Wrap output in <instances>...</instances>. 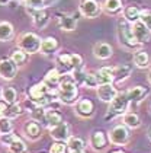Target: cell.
I'll return each mask as SVG.
<instances>
[{
	"instance_id": "cell-1",
	"label": "cell",
	"mask_w": 151,
	"mask_h": 153,
	"mask_svg": "<svg viewBox=\"0 0 151 153\" xmlns=\"http://www.w3.org/2000/svg\"><path fill=\"white\" fill-rule=\"evenodd\" d=\"M77 96H79V86L73 74L71 76L66 74V77L61 76V80L58 85V99L61 101V104L74 105L77 102Z\"/></svg>"
},
{
	"instance_id": "cell-2",
	"label": "cell",
	"mask_w": 151,
	"mask_h": 153,
	"mask_svg": "<svg viewBox=\"0 0 151 153\" xmlns=\"http://www.w3.org/2000/svg\"><path fill=\"white\" fill-rule=\"evenodd\" d=\"M129 108V99L127 96V92H119L115 98L109 102L108 112L105 115V120H113L116 117H122Z\"/></svg>"
},
{
	"instance_id": "cell-3",
	"label": "cell",
	"mask_w": 151,
	"mask_h": 153,
	"mask_svg": "<svg viewBox=\"0 0 151 153\" xmlns=\"http://www.w3.org/2000/svg\"><path fill=\"white\" fill-rule=\"evenodd\" d=\"M118 35H119V41L124 47L129 48V50H135L138 48L141 44L135 39V36L132 34V28L128 21H119L118 22Z\"/></svg>"
},
{
	"instance_id": "cell-4",
	"label": "cell",
	"mask_w": 151,
	"mask_h": 153,
	"mask_svg": "<svg viewBox=\"0 0 151 153\" xmlns=\"http://www.w3.org/2000/svg\"><path fill=\"white\" fill-rule=\"evenodd\" d=\"M41 42L42 39L34 32H25L19 36L18 39V47L22 48L28 54H35L41 50Z\"/></svg>"
},
{
	"instance_id": "cell-5",
	"label": "cell",
	"mask_w": 151,
	"mask_h": 153,
	"mask_svg": "<svg viewBox=\"0 0 151 153\" xmlns=\"http://www.w3.org/2000/svg\"><path fill=\"white\" fill-rule=\"evenodd\" d=\"M108 139L115 146H124L129 141V128L125 124L115 126L108 133Z\"/></svg>"
},
{
	"instance_id": "cell-6",
	"label": "cell",
	"mask_w": 151,
	"mask_h": 153,
	"mask_svg": "<svg viewBox=\"0 0 151 153\" xmlns=\"http://www.w3.org/2000/svg\"><path fill=\"white\" fill-rule=\"evenodd\" d=\"M79 9L81 15L89 19H94L102 13V6L96 0H81Z\"/></svg>"
},
{
	"instance_id": "cell-7",
	"label": "cell",
	"mask_w": 151,
	"mask_h": 153,
	"mask_svg": "<svg viewBox=\"0 0 151 153\" xmlns=\"http://www.w3.org/2000/svg\"><path fill=\"white\" fill-rule=\"evenodd\" d=\"M108 143H109V139H108L106 133H103L102 130H96L90 134L89 144L94 152H103L108 147Z\"/></svg>"
},
{
	"instance_id": "cell-8",
	"label": "cell",
	"mask_w": 151,
	"mask_h": 153,
	"mask_svg": "<svg viewBox=\"0 0 151 153\" xmlns=\"http://www.w3.org/2000/svg\"><path fill=\"white\" fill-rule=\"evenodd\" d=\"M18 73V64L13 63L12 59L3 57L0 59V77L4 80H12Z\"/></svg>"
},
{
	"instance_id": "cell-9",
	"label": "cell",
	"mask_w": 151,
	"mask_h": 153,
	"mask_svg": "<svg viewBox=\"0 0 151 153\" xmlns=\"http://www.w3.org/2000/svg\"><path fill=\"white\" fill-rule=\"evenodd\" d=\"M49 136L57 141H67L71 136V128L66 121H63L58 126L49 128Z\"/></svg>"
},
{
	"instance_id": "cell-10",
	"label": "cell",
	"mask_w": 151,
	"mask_h": 153,
	"mask_svg": "<svg viewBox=\"0 0 151 153\" xmlns=\"http://www.w3.org/2000/svg\"><path fill=\"white\" fill-rule=\"evenodd\" d=\"M28 13L32 16V21L36 28L44 29L49 24V12L46 9H28Z\"/></svg>"
},
{
	"instance_id": "cell-11",
	"label": "cell",
	"mask_w": 151,
	"mask_h": 153,
	"mask_svg": "<svg viewBox=\"0 0 151 153\" xmlns=\"http://www.w3.org/2000/svg\"><path fill=\"white\" fill-rule=\"evenodd\" d=\"M131 28H132V34L135 36V39L138 41L139 44H144V42H148V41H150L151 31L142 24L139 19L131 25Z\"/></svg>"
},
{
	"instance_id": "cell-12",
	"label": "cell",
	"mask_w": 151,
	"mask_h": 153,
	"mask_svg": "<svg viewBox=\"0 0 151 153\" xmlns=\"http://www.w3.org/2000/svg\"><path fill=\"white\" fill-rule=\"evenodd\" d=\"M118 94H119V92H118V89L113 86V83H105V85H99V86H97V98H99L102 102L109 104Z\"/></svg>"
},
{
	"instance_id": "cell-13",
	"label": "cell",
	"mask_w": 151,
	"mask_h": 153,
	"mask_svg": "<svg viewBox=\"0 0 151 153\" xmlns=\"http://www.w3.org/2000/svg\"><path fill=\"white\" fill-rule=\"evenodd\" d=\"M57 25L63 31H74L77 28V18L69 13H58Z\"/></svg>"
},
{
	"instance_id": "cell-14",
	"label": "cell",
	"mask_w": 151,
	"mask_h": 153,
	"mask_svg": "<svg viewBox=\"0 0 151 153\" xmlns=\"http://www.w3.org/2000/svg\"><path fill=\"white\" fill-rule=\"evenodd\" d=\"M76 114L80 118H92L94 115V104L90 99H80L76 104Z\"/></svg>"
},
{
	"instance_id": "cell-15",
	"label": "cell",
	"mask_w": 151,
	"mask_h": 153,
	"mask_svg": "<svg viewBox=\"0 0 151 153\" xmlns=\"http://www.w3.org/2000/svg\"><path fill=\"white\" fill-rule=\"evenodd\" d=\"M148 94H150V89L144 88V86H134L129 91H127V96L129 99V104H135V105L139 104L141 101H144Z\"/></svg>"
},
{
	"instance_id": "cell-16",
	"label": "cell",
	"mask_w": 151,
	"mask_h": 153,
	"mask_svg": "<svg viewBox=\"0 0 151 153\" xmlns=\"http://www.w3.org/2000/svg\"><path fill=\"white\" fill-rule=\"evenodd\" d=\"M57 69L60 70V73L63 74H69V73H73L74 67H73V61H71V54H67V53H61L57 56Z\"/></svg>"
},
{
	"instance_id": "cell-17",
	"label": "cell",
	"mask_w": 151,
	"mask_h": 153,
	"mask_svg": "<svg viewBox=\"0 0 151 153\" xmlns=\"http://www.w3.org/2000/svg\"><path fill=\"white\" fill-rule=\"evenodd\" d=\"M41 131H42L41 124L34 121V120L26 121L25 126H23V133L26 134V137H28L29 140H38V139L41 137Z\"/></svg>"
},
{
	"instance_id": "cell-18",
	"label": "cell",
	"mask_w": 151,
	"mask_h": 153,
	"mask_svg": "<svg viewBox=\"0 0 151 153\" xmlns=\"http://www.w3.org/2000/svg\"><path fill=\"white\" fill-rule=\"evenodd\" d=\"M93 54H94L96 59H99V60H108L112 57L113 48L110 47L108 42H97L93 47Z\"/></svg>"
},
{
	"instance_id": "cell-19",
	"label": "cell",
	"mask_w": 151,
	"mask_h": 153,
	"mask_svg": "<svg viewBox=\"0 0 151 153\" xmlns=\"http://www.w3.org/2000/svg\"><path fill=\"white\" fill-rule=\"evenodd\" d=\"M48 91H49V86H48L45 82H39L29 88L28 96H29V99H32V101H38V99L44 98V96L48 94Z\"/></svg>"
},
{
	"instance_id": "cell-20",
	"label": "cell",
	"mask_w": 151,
	"mask_h": 153,
	"mask_svg": "<svg viewBox=\"0 0 151 153\" xmlns=\"http://www.w3.org/2000/svg\"><path fill=\"white\" fill-rule=\"evenodd\" d=\"M58 48H60V44H58L57 38H54V36H46L42 39V42H41V53L44 54V56H51V54H54V53H57Z\"/></svg>"
},
{
	"instance_id": "cell-21",
	"label": "cell",
	"mask_w": 151,
	"mask_h": 153,
	"mask_svg": "<svg viewBox=\"0 0 151 153\" xmlns=\"http://www.w3.org/2000/svg\"><path fill=\"white\" fill-rule=\"evenodd\" d=\"M45 109H46V127H48V128L55 127L60 123L64 121L63 114L58 111L57 108H49V106H46Z\"/></svg>"
},
{
	"instance_id": "cell-22",
	"label": "cell",
	"mask_w": 151,
	"mask_h": 153,
	"mask_svg": "<svg viewBox=\"0 0 151 153\" xmlns=\"http://www.w3.org/2000/svg\"><path fill=\"white\" fill-rule=\"evenodd\" d=\"M96 77L99 85L105 83H113L115 82V76H113V67H102L96 71Z\"/></svg>"
},
{
	"instance_id": "cell-23",
	"label": "cell",
	"mask_w": 151,
	"mask_h": 153,
	"mask_svg": "<svg viewBox=\"0 0 151 153\" xmlns=\"http://www.w3.org/2000/svg\"><path fill=\"white\" fill-rule=\"evenodd\" d=\"M131 71H132V67H131V64H119L118 67H115V69H113L115 82H118V83L125 82L128 77L131 76Z\"/></svg>"
},
{
	"instance_id": "cell-24",
	"label": "cell",
	"mask_w": 151,
	"mask_h": 153,
	"mask_svg": "<svg viewBox=\"0 0 151 153\" xmlns=\"http://www.w3.org/2000/svg\"><path fill=\"white\" fill-rule=\"evenodd\" d=\"M122 121H124V124L127 126L128 128H138L139 126H141V118L137 112H125L124 115H122Z\"/></svg>"
},
{
	"instance_id": "cell-25",
	"label": "cell",
	"mask_w": 151,
	"mask_h": 153,
	"mask_svg": "<svg viewBox=\"0 0 151 153\" xmlns=\"http://www.w3.org/2000/svg\"><path fill=\"white\" fill-rule=\"evenodd\" d=\"M134 64L138 67V69H147L150 66V56L147 51L144 50H139L134 54Z\"/></svg>"
},
{
	"instance_id": "cell-26",
	"label": "cell",
	"mask_w": 151,
	"mask_h": 153,
	"mask_svg": "<svg viewBox=\"0 0 151 153\" xmlns=\"http://www.w3.org/2000/svg\"><path fill=\"white\" fill-rule=\"evenodd\" d=\"M102 7L109 15H118L119 12H122V0H105Z\"/></svg>"
},
{
	"instance_id": "cell-27",
	"label": "cell",
	"mask_w": 151,
	"mask_h": 153,
	"mask_svg": "<svg viewBox=\"0 0 151 153\" xmlns=\"http://www.w3.org/2000/svg\"><path fill=\"white\" fill-rule=\"evenodd\" d=\"M139 10L137 6H134V4H129L127 7H124V19L128 21L129 24H134V22H137L139 19Z\"/></svg>"
},
{
	"instance_id": "cell-28",
	"label": "cell",
	"mask_w": 151,
	"mask_h": 153,
	"mask_svg": "<svg viewBox=\"0 0 151 153\" xmlns=\"http://www.w3.org/2000/svg\"><path fill=\"white\" fill-rule=\"evenodd\" d=\"M60 80H61V73H60L58 69H51V70L46 71L44 82H45L49 88H55V86H58V85H60Z\"/></svg>"
},
{
	"instance_id": "cell-29",
	"label": "cell",
	"mask_w": 151,
	"mask_h": 153,
	"mask_svg": "<svg viewBox=\"0 0 151 153\" xmlns=\"http://www.w3.org/2000/svg\"><path fill=\"white\" fill-rule=\"evenodd\" d=\"M80 85H83V86H84V88H87V89H97L99 82H97L96 73H92V71H84Z\"/></svg>"
},
{
	"instance_id": "cell-30",
	"label": "cell",
	"mask_w": 151,
	"mask_h": 153,
	"mask_svg": "<svg viewBox=\"0 0 151 153\" xmlns=\"http://www.w3.org/2000/svg\"><path fill=\"white\" fill-rule=\"evenodd\" d=\"M31 117L34 121L39 123L41 126L46 127V109L45 106H36L31 111Z\"/></svg>"
},
{
	"instance_id": "cell-31",
	"label": "cell",
	"mask_w": 151,
	"mask_h": 153,
	"mask_svg": "<svg viewBox=\"0 0 151 153\" xmlns=\"http://www.w3.org/2000/svg\"><path fill=\"white\" fill-rule=\"evenodd\" d=\"M22 112H23V106L21 105V104H18V102H13V104H7V105H6L4 117L13 120V118H18Z\"/></svg>"
},
{
	"instance_id": "cell-32",
	"label": "cell",
	"mask_w": 151,
	"mask_h": 153,
	"mask_svg": "<svg viewBox=\"0 0 151 153\" xmlns=\"http://www.w3.org/2000/svg\"><path fill=\"white\" fill-rule=\"evenodd\" d=\"M13 38V26L9 22H0V41L6 42Z\"/></svg>"
},
{
	"instance_id": "cell-33",
	"label": "cell",
	"mask_w": 151,
	"mask_h": 153,
	"mask_svg": "<svg viewBox=\"0 0 151 153\" xmlns=\"http://www.w3.org/2000/svg\"><path fill=\"white\" fill-rule=\"evenodd\" d=\"M7 147H9L10 153H28V146H26V143L19 136L12 141Z\"/></svg>"
},
{
	"instance_id": "cell-34",
	"label": "cell",
	"mask_w": 151,
	"mask_h": 153,
	"mask_svg": "<svg viewBox=\"0 0 151 153\" xmlns=\"http://www.w3.org/2000/svg\"><path fill=\"white\" fill-rule=\"evenodd\" d=\"M10 59L13 60V63H15V64L22 66V64L26 63V60H28V53H26V51H23L22 48H15V50L12 51Z\"/></svg>"
},
{
	"instance_id": "cell-35",
	"label": "cell",
	"mask_w": 151,
	"mask_h": 153,
	"mask_svg": "<svg viewBox=\"0 0 151 153\" xmlns=\"http://www.w3.org/2000/svg\"><path fill=\"white\" fill-rule=\"evenodd\" d=\"M67 147H69L70 152L84 150V149H86V143H84V140L80 139V137H73V136H70V139L67 140Z\"/></svg>"
},
{
	"instance_id": "cell-36",
	"label": "cell",
	"mask_w": 151,
	"mask_h": 153,
	"mask_svg": "<svg viewBox=\"0 0 151 153\" xmlns=\"http://www.w3.org/2000/svg\"><path fill=\"white\" fill-rule=\"evenodd\" d=\"M1 98H3L4 104H13V102H16V99H18V94H16V91H15L13 88L6 86V88L1 89Z\"/></svg>"
},
{
	"instance_id": "cell-37",
	"label": "cell",
	"mask_w": 151,
	"mask_h": 153,
	"mask_svg": "<svg viewBox=\"0 0 151 153\" xmlns=\"http://www.w3.org/2000/svg\"><path fill=\"white\" fill-rule=\"evenodd\" d=\"M13 131V124H12V120L7 117L0 118V134H7Z\"/></svg>"
},
{
	"instance_id": "cell-38",
	"label": "cell",
	"mask_w": 151,
	"mask_h": 153,
	"mask_svg": "<svg viewBox=\"0 0 151 153\" xmlns=\"http://www.w3.org/2000/svg\"><path fill=\"white\" fill-rule=\"evenodd\" d=\"M69 147H67V141H57L51 144L49 147V153H67Z\"/></svg>"
},
{
	"instance_id": "cell-39",
	"label": "cell",
	"mask_w": 151,
	"mask_h": 153,
	"mask_svg": "<svg viewBox=\"0 0 151 153\" xmlns=\"http://www.w3.org/2000/svg\"><path fill=\"white\" fill-rule=\"evenodd\" d=\"M26 9H42L45 4V0H23Z\"/></svg>"
},
{
	"instance_id": "cell-40",
	"label": "cell",
	"mask_w": 151,
	"mask_h": 153,
	"mask_svg": "<svg viewBox=\"0 0 151 153\" xmlns=\"http://www.w3.org/2000/svg\"><path fill=\"white\" fill-rule=\"evenodd\" d=\"M139 21L151 31V10H142L139 13Z\"/></svg>"
},
{
	"instance_id": "cell-41",
	"label": "cell",
	"mask_w": 151,
	"mask_h": 153,
	"mask_svg": "<svg viewBox=\"0 0 151 153\" xmlns=\"http://www.w3.org/2000/svg\"><path fill=\"white\" fill-rule=\"evenodd\" d=\"M16 137H18V136L13 134V131H12V133H7V134H0V143L4 144V146H9Z\"/></svg>"
},
{
	"instance_id": "cell-42",
	"label": "cell",
	"mask_w": 151,
	"mask_h": 153,
	"mask_svg": "<svg viewBox=\"0 0 151 153\" xmlns=\"http://www.w3.org/2000/svg\"><path fill=\"white\" fill-rule=\"evenodd\" d=\"M4 109H6V104L4 102H0V118L4 117Z\"/></svg>"
},
{
	"instance_id": "cell-43",
	"label": "cell",
	"mask_w": 151,
	"mask_h": 153,
	"mask_svg": "<svg viewBox=\"0 0 151 153\" xmlns=\"http://www.w3.org/2000/svg\"><path fill=\"white\" fill-rule=\"evenodd\" d=\"M10 0H0V4H7Z\"/></svg>"
},
{
	"instance_id": "cell-44",
	"label": "cell",
	"mask_w": 151,
	"mask_h": 153,
	"mask_svg": "<svg viewBox=\"0 0 151 153\" xmlns=\"http://www.w3.org/2000/svg\"><path fill=\"white\" fill-rule=\"evenodd\" d=\"M70 153H86V150H74V152H70Z\"/></svg>"
},
{
	"instance_id": "cell-45",
	"label": "cell",
	"mask_w": 151,
	"mask_h": 153,
	"mask_svg": "<svg viewBox=\"0 0 151 153\" xmlns=\"http://www.w3.org/2000/svg\"><path fill=\"white\" fill-rule=\"evenodd\" d=\"M148 82L151 83V70H150V73H148Z\"/></svg>"
},
{
	"instance_id": "cell-46",
	"label": "cell",
	"mask_w": 151,
	"mask_h": 153,
	"mask_svg": "<svg viewBox=\"0 0 151 153\" xmlns=\"http://www.w3.org/2000/svg\"><path fill=\"white\" fill-rule=\"evenodd\" d=\"M148 137H150V140H151V127H150V130H148Z\"/></svg>"
},
{
	"instance_id": "cell-47",
	"label": "cell",
	"mask_w": 151,
	"mask_h": 153,
	"mask_svg": "<svg viewBox=\"0 0 151 153\" xmlns=\"http://www.w3.org/2000/svg\"><path fill=\"white\" fill-rule=\"evenodd\" d=\"M112 153H125V152H122V150H115V152H112Z\"/></svg>"
},
{
	"instance_id": "cell-48",
	"label": "cell",
	"mask_w": 151,
	"mask_h": 153,
	"mask_svg": "<svg viewBox=\"0 0 151 153\" xmlns=\"http://www.w3.org/2000/svg\"><path fill=\"white\" fill-rule=\"evenodd\" d=\"M16 1H23V0H16Z\"/></svg>"
},
{
	"instance_id": "cell-49",
	"label": "cell",
	"mask_w": 151,
	"mask_h": 153,
	"mask_svg": "<svg viewBox=\"0 0 151 153\" xmlns=\"http://www.w3.org/2000/svg\"><path fill=\"white\" fill-rule=\"evenodd\" d=\"M0 96H1V91H0Z\"/></svg>"
}]
</instances>
